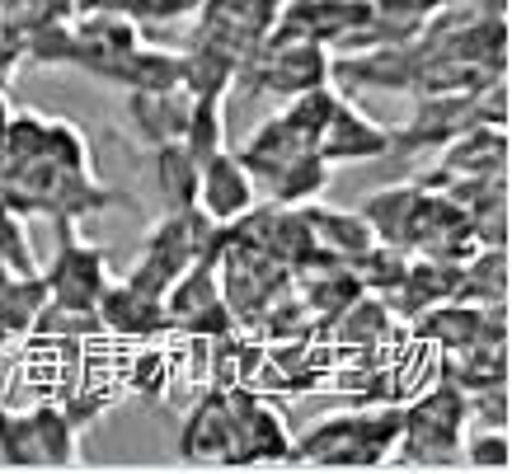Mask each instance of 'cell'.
<instances>
[{
	"label": "cell",
	"instance_id": "1",
	"mask_svg": "<svg viewBox=\"0 0 512 474\" xmlns=\"http://www.w3.org/2000/svg\"><path fill=\"white\" fill-rule=\"evenodd\" d=\"M404 428V409L400 404H381V409H353V413H334L311 423V432L292 437L296 460L306 465H329V470H372L386 465L395 442Z\"/></svg>",
	"mask_w": 512,
	"mask_h": 474
},
{
	"label": "cell",
	"instance_id": "2",
	"mask_svg": "<svg viewBox=\"0 0 512 474\" xmlns=\"http://www.w3.org/2000/svg\"><path fill=\"white\" fill-rule=\"evenodd\" d=\"M404 428L390 460H400L409 470H442L461 460V442L470 428V395L456 381H442L423 390L419 399L400 404Z\"/></svg>",
	"mask_w": 512,
	"mask_h": 474
},
{
	"label": "cell",
	"instance_id": "3",
	"mask_svg": "<svg viewBox=\"0 0 512 474\" xmlns=\"http://www.w3.org/2000/svg\"><path fill=\"white\" fill-rule=\"evenodd\" d=\"M217 245H226V226H217L202 207L165 212L156 226H151V235H146V245H141L137 263H132V273H127L123 282L146 291V296H165L170 282L184 273L188 263Z\"/></svg>",
	"mask_w": 512,
	"mask_h": 474
},
{
	"label": "cell",
	"instance_id": "4",
	"mask_svg": "<svg viewBox=\"0 0 512 474\" xmlns=\"http://www.w3.org/2000/svg\"><path fill=\"white\" fill-rule=\"evenodd\" d=\"M217 277H221V301L231 306L235 324H254L296 282V273L282 259H273L259 245L231 240V235H226V245L217 254Z\"/></svg>",
	"mask_w": 512,
	"mask_h": 474
},
{
	"label": "cell",
	"instance_id": "5",
	"mask_svg": "<svg viewBox=\"0 0 512 474\" xmlns=\"http://www.w3.org/2000/svg\"><path fill=\"white\" fill-rule=\"evenodd\" d=\"M57 226V254L52 263L43 268V282H47V301L57 306H71V310H94L99 296L109 287V254L99 245H85L76 235V221L71 216H52Z\"/></svg>",
	"mask_w": 512,
	"mask_h": 474
},
{
	"label": "cell",
	"instance_id": "6",
	"mask_svg": "<svg viewBox=\"0 0 512 474\" xmlns=\"http://www.w3.org/2000/svg\"><path fill=\"white\" fill-rule=\"evenodd\" d=\"M287 0H198V33L188 47H212L235 66L264 43Z\"/></svg>",
	"mask_w": 512,
	"mask_h": 474
},
{
	"label": "cell",
	"instance_id": "7",
	"mask_svg": "<svg viewBox=\"0 0 512 474\" xmlns=\"http://www.w3.org/2000/svg\"><path fill=\"white\" fill-rule=\"evenodd\" d=\"M226 399H231V460H226V470L296 460V442H292V432H287V418L273 404H264L259 390L231 385Z\"/></svg>",
	"mask_w": 512,
	"mask_h": 474
},
{
	"label": "cell",
	"instance_id": "8",
	"mask_svg": "<svg viewBox=\"0 0 512 474\" xmlns=\"http://www.w3.org/2000/svg\"><path fill=\"white\" fill-rule=\"evenodd\" d=\"M315 155L325 165H353V160H381L390 155V127L367 118L357 104L339 99V108L329 113L325 132L315 141Z\"/></svg>",
	"mask_w": 512,
	"mask_h": 474
},
{
	"label": "cell",
	"instance_id": "9",
	"mask_svg": "<svg viewBox=\"0 0 512 474\" xmlns=\"http://www.w3.org/2000/svg\"><path fill=\"white\" fill-rule=\"evenodd\" d=\"M179 460L184 465H221L231 460V399L221 385H212L207 395L188 409L184 428H179Z\"/></svg>",
	"mask_w": 512,
	"mask_h": 474
},
{
	"label": "cell",
	"instance_id": "10",
	"mask_svg": "<svg viewBox=\"0 0 512 474\" xmlns=\"http://www.w3.org/2000/svg\"><path fill=\"white\" fill-rule=\"evenodd\" d=\"M254 202H259V188L245 174V165L235 160V151L221 146L217 155H207L198 165V207L217 226H231L235 216H245Z\"/></svg>",
	"mask_w": 512,
	"mask_h": 474
},
{
	"label": "cell",
	"instance_id": "11",
	"mask_svg": "<svg viewBox=\"0 0 512 474\" xmlns=\"http://www.w3.org/2000/svg\"><path fill=\"white\" fill-rule=\"evenodd\" d=\"M315 151V141L306 137V132H296L287 118H268L264 127H254L249 132V141L235 151V160L245 165V174L254 179V188H264L278 169H287L292 160H301V155H311Z\"/></svg>",
	"mask_w": 512,
	"mask_h": 474
},
{
	"label": "cell",
	"instance_id": "12",
	"mask_svg": "<svg viewBox=\"0 0 512 474\" xmlns=\"http://www.w3.org/2000/svg\"><path fill=\"white\" fill-rule=\"evenodd\" d=\"M94 315H99L104 329H113V334H123V338H156L165 329H174L170 315H165V301L127 287V282H109L104 296H99V306H94Z\"/></svg>",
	"mask_w": 512,
	"mask_h": 474
},
{
	"label": "cell",
	"instance_id": "13",
	"mask_svg": "<svg viewBox=\"0 0 512 474\" xmlns=\"http://www.w3.org/2000/svg\"><path fill=\"white\" fill-rule=\"evenodd\" d=\"M188 108H193V94L188 90H127V113L137 132L146 137V146H165V141H184L188 127Z\"/></svg>",
	"mask_w": 512,
	"mask_h": 474
},
{
	"label": "cell",
	"instance_id": "14",
	"mask_svg": "<svg viewBox=\"0 0 512 474\" xmlns=\"http://www.w3.org/2000/svg\"><path fill=\"white\" fill-rule=\"evenodd\" d=\"M447 174H503L508 169V132L503 127L470 123L442 146Z\"/></svg>",
	"mask_w": 512,
	"mask_h": 474
},
{
	"label": "cell",
	"instance_id": "15",
	"mask_svg": "<svg viewBox=\"0 0 512 474\" xmlns=\"http://www.w3.org/2000/svg\"><path fill=\"white\" fill-rule=\"evenodd\" d=\"M480 334H484V306H470V301H437L423 315H414V338L433 343L442 352L470 348V343H480Z\"/></svg>",
	"mask_w": 512,
	"mask_h": 474
},
{
	"label": "cell",
	"instance_id": "16",
	"mask_svg": "<svg viewBox=\"0 0 512 474\" xmlns=\"http://www.w3.org/2000/svg\"><path fill=\"white\" fill-rule=\"evenodd\" d=\"M301 212L311 221L315 240L343 263H357L376 245V235H372V226L362 221V212H343V207H325V202H301Z\"/></svg>",
	"mask_w": 512,
	"mask_h": 474
},
{
	"label": "cell",
	"instance_id": "17",
	"mask_svg": "<svg viewBox=\"0 0 512 474\" xmlns=\"http://www.w3.org/2000/svg\"><path fill=\"white\" fill-rule=\"evenodd\" d=\"M156 151V184L160 198H165V212H188L198 207V160L184 141H165V146H151Z\"/></svg>",
	"mask_w": 512,
	"mask_h": 474
},
{
	"label": "cell",
	"instance_id": "18",
	"mask_svg": "<svg viewBox=\"0 0 512 474\" xmlns=\"http://www.w3.org/2000/svg\"><path fill=\"white\" fill-rule=\"evenodd\" d=\"M325 184H329V165L311 151V155H301V160H292L287 169H278V174H273L259 193H264L268 202H282V207H301V202L320 198V193H325Z\"/></svg>",
	"mask_w": 512,
	"mask_h": 474
},
{
	"label": "cell",
	"instance_id": "19",
	"mask_svg": "<svg viewBox=\"0 0 512 474\" xmlns=\"http://www.w3.org/2000/svg\"><path fill=\"white\" fill-rule=\"evenodd\" d=\"M414 193H419L414 184H395V188H381V193H372V198L357 207V212H362V221L372 226V235L381 240V245H400L404 249V226H409Z\"/></svg>",
	"mask_w": 512,
	"mask_h": 474
},
{
	"label": "cell",
	"instance_id": "20",
	"mask_svg": "<svg viewBox=\"0 0 512 474\" xmlns=\"http://www.w3.org/2000/svg\"><path fill=\"white\" fill-rule=\"evenodd\" d=\"M0 465L43 470V446H38V428H33V409L24 413L0 409Z\"/></svg>",
	"mask_w": 512,
	"mask_h": 474
},
{
	"label": "cell",
	"instance_id": "21",
	"mask_svg": "<svg viewBox=\"0 0 512 474\" xmlns=\"http://www.w3.org/2000/svg\"><path fill=\"white\" fill-rule=\"evenodd\" d=\"M184 146L193 151V160H207L226 146V113H221V94H198L188 108V127H184Z\"/></svg>",
	"mask_w": 512,
	"mask_h": 474
},
{
	"label": "cell",
	"instance_id": "22",
	"mask_svg": "<svg viewBox=\"0 0 512 474\" xmlns=\"http://www.w3.org/2000/svg\"><path fill=\"white\" fill-rule=\"evenodd\" d=\"M404 268H409V249H400V245H381V240H376V245L353 263V273L362 277V287L376 291V296H390V291L400 287Z\"/></svg>",
	"mask_w": 512,
	"mask_h": 474
},
{
	"label": "cell",
	"instance_id": "23",
	"mask_svg": "<svg viewBox=\"0 0 512 474\" xmlns=\"http://www.w3.org/2000/svg\"><path fill=\"white\" fill-rule=\"evenodd\" d=\"M339 99H343V94L329 90V80H325V85H311V90L292 94V99H287V108H282V118H287L296 132H306L311 141H320V132H325L329 113L339 108Z\"/></svg>",
	"mask_w": 512,
	"mask_h": 474
},
{
	"label": "cell",
	"instance_id": "24",
	"mask_svg": "<svg viewBox=\"0 0 512 474\" xmlns=\"http://www.w3.org/2000/svg\"><path fill=\"white\" fill-rule=\"evenodd\" d=\"M66 10H71V0H0V29L29 38L33 29L66 19Z\"/></svg>",
	"mask_w": 512,
	"mask_h": 474
},
{
	"label": "cell",
	"instance_id": "25",
	"mask_svg": "<svg viewBox=\"0 0 512 474\" xmlns=\"http://www.w3.org/2000/svg\"><path fill=\"white\" fill-rule=\"evenodd\" d=\"M0 263L10 268L15 277H33L38 263H33V249H29V235H24V216L0 198Z\"/></svg>",
	"mask_w": 512,
	"mask_h": 474
},
{
	"label": "cell",
	"instance_id": "26",
	"mask_svg": "<svg viewBox=\"0 0 512 474\" xmlns=\"http://www.w3.org/2000/svg\"><path fill=\"white\" fill-rule=\"evenodd\" d=\"M461 456L475 465V470H508L512 460V446H508V432L503 428H489V432H475V437H466L461 442Z\"/></svg>",
	"mask_w": 512,
	"mask_h": 474
},
{
	"label": "cell",
	"instance_id": "27",
	"mask_svg": "<svg viewBox=\"0 0 512 474\" xmlns=\"http://www.w3.org/2000/svg\"><path fill=\"white\" fill-rule=\"evenodd\" d=\"M165 376H170V357H165V352H141L137 367H132V390L160 395V390H165Z\"/></svg>",
	"mask_w": 512,
	"mask_h": 474
},
{
	"label": "cell",
	"instance_id": "28",
	"mask_svg": "<svg viewBox=\"0 0 512 474\" xmlns=\"http://www.w3.org/2000/svg\"><path fill=\"white\" fill-rule=\"evenodd\" d=\"M19 62H24V38H15V33L0 29V80L10 76Z\"/></svg>",
	"mask_w": 512,
	"mask_h": 474
},
{
	"label": "cell",
	"instance_id": "29",
	"mask_svg": "<svg viewBox=\"0 0 512 474\" xmlns=\"http://www.w3.org/2000/svg\"><path fill=\"white\" fill-rule=\"evenodd\" d=\"M10 113H15V108H10V99L0 94V132H5V123H10Z\"/></svg>",
	"mask_w": 512,
	"mask_h": 474
}]
</instances>
